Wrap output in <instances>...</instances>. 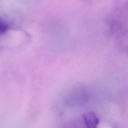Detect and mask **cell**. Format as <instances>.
Here are the masks:
<instances>
[{"instance_id": "cell-2", "label": "cell", "mask_w": 128, "mask_h": 128, "mask_svg": "<svg viewBox=\"0 0 128 128\" xmlns=\"http://www.w3.org/2000/svg\"><path fill=\"white\" fill-rule=\"evenodd\" d=\"M7 25L4 22L0 20V34H2L7 30Z\"/></svg>"}, {"instance_id": "cell-1", "label": "cell", "mask_w": 128, "mask_h": 128, "mask_svg": "<svg viewBox=\"0 0 128 128\" xmlns=\"http://www.w3.org/2000/svg\"><path fill=\"white\" fill-rule=\"evenodd\" d=\"M84 119L85 124L88 127H96L99 122V120L95 114L92 112L84 114Z\"/></svg>"}]
</instances>
